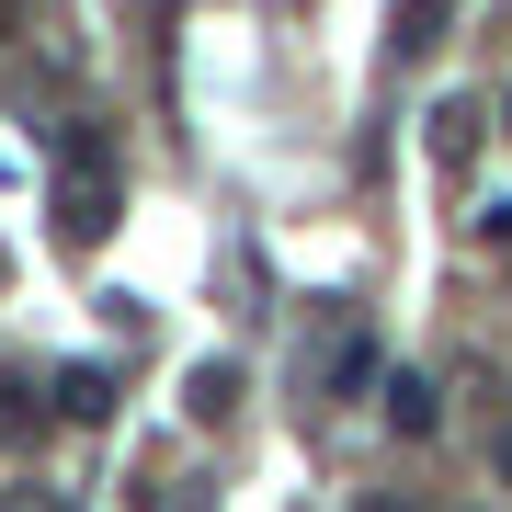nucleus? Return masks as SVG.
<instances>
[{"mask_svg": "<svg viewBox=\"0 0 512 512\" xmlns=\"http://www.w3.org/2000/svg\"><path fill=\"white\" fill-rule=\"evenodd\" d=\"M114 205H126V183H114L103 137L69 126V137H57V239H69V251H92V239L114 228Z\"/></svg>", "mask_w": 512, "mask_h": 512, "instance_id": "nucleus-1", "label": "nucleus"}, {"mask_svg": "<svg viewBox=\"0 0 512 512\" xmlns=\"http://www.w3.org/2000/svg\"><path fill=\"white\" fill-rule=\"evenodd\" d=\"M57 410H69V421H103L114 410V376L103 365H57Z\"/></svg>", "mask_w": 512, "mask_h": 512, "instance_id": "nucleus-2", "label": "nucleus"}, {"mask_svg": "<svg viewBox=\"0 0 512 512\" xmlns=\"http://www.w3.org/2000/svg\"><path fill=\"white\" fill-rule=\"evenodd\" d=\"M183 410H194V421H228V410H239V365H194V376H183Z\"/></svg>", "mask_w": 512, "mask_h": 512, "instance_id": "nucleus-3", "label": "nucleus"}, {"mask_svg": "<svg viewBox=\"0 0 512 512\" xmlns=\"http://www.w3.org/2000/svg\"><path fill=\"white\" fill-rule=\"evenodd\" d=\"M376 399H387V421H399L410 444H421V433H433V421H444V410H433V387H421V376H387Z\"/></svg>", "mask_w": 512, "mask_h": 512, "instance_id": "nucleus-4", "label": "nucleus"}, {"mask_svg": "<svg viewBox=\"0 0 512 512\" xmlns=\"http://www.w3.org/2000/svg\"><path fill=\"white\" fill-rule=\"evenodd\" d=\"M444 12H456V0H399V57H433L444 46Z\"/></svg>", "mask_w": 512, "mask_h": 512, "instance_id": "nucleus-5", "label": "nucleus"}, {"mask_svg": "<svg viewBox=\"0 0 512 512\" xmlns=\"http://www.w3.org/2000/svg\"><path fill=\"white\" fill-rule=\"evenodd\" d=\"M467 137H478V114H467V103H444V114H433V160H444V171H467Z\"/></svg>", "mask_w": 512, "mask_h": 512, "instance_id": "nucleus-6", "label": "nucleus"}, {"mask_svg": "<svg viewBox=\"0 0 512 512\" xmlns=\"http://www.w3.org/2000/svg\"><path fill=\"white\" fill-rule=\"evenodd\" d=\"M0 512H69L57 490H0Z\"/></svg>", "mask_w": 512, "mask_h": 512, "instance_id": "nucleus-7", "label": "nucleus"}, {"mask_svg": "<svg viewBox=\"0 0 512 512\" xmlns=\"http://www.w3.org/2000/svg\"><path fill=\"white\" fill-rule=\"evenodd\" d=\"M490 467H501V478H512V421H501V433H490Z\"/></svg>", "mask_w": 512, "mask_h": 512, "instance_id": "nucleus-8", "label": "nucleus"}, {"mask_svg": "<svg viewBox=\"0 0 512 512\" xmlns=\"http://www.w3.org/2000/svg\"><path fill=\"white\" fill-rule=\"evenodd\" d=\"M365 512H410V501H387V490H365Z\"/></svg>", "mask_w": 512, "mask_h": 512, "instance_id": "nucleus-9", "label": "nucleus"}, {"mask_svg": "<svg viewBox=\"0 0 512 512\" xmlns=\"http://www.w3.org/2000/svg\"><path fill=\"white\" fill-rule=\"evenodd\" d=\"M501 114H512V103H501Z\"/></svg>", "mask_w": 512, "mask_h": 512, "instance_id": "nucleus-10", "label": "nucleus"}]
</instances>
